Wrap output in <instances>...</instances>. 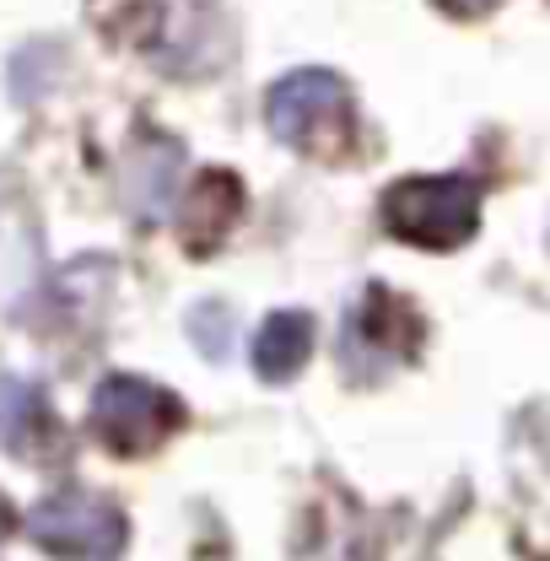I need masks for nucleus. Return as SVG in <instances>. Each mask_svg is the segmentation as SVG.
Wrapping results in <instances>:
<instances>
[{"mask_svg":"<svg viewBox=\"0 0 550 561\" xmlns=\"http://www.w3.org/2000/svg\"><path fill=\"white\" fill-rule=\"evenodd\" d=\"M49 426H55L49 400H44L33 383L0 378V448H5V454L33 459V454L44 448V432H49Z\"/></svg>","mask_w":550,"mask_h":561,"instance_id":"nucleus-7","label":"nucleus"},{"mask_svg":"<svg viewBox=\"0 0 550 561\" xmlns=\"http://www.w3.org/2000/svg\"><path fill=\"white\" fill-rule=\"evenodd\" d=\"M308 351H313V319H308V313L280 308V313H271V319L254 330V351H249V362H254V373H260V378L286 383V378L308 362Z\"/></svg>","mask_w":550,"mask_h":561,"instance_id":"nucleus-6","label":"nucleus"},{"mask_svg":"<svg viewBox=\"0 0 550 561\" xmlns=\"http://www.w3.org/2000/svg\"><path fill=\"white\" fill-rule=\"evenodd\" d=\"M27 535L60 561H119L130 524L103 491L66 486L27 513Z\"/></svg>","mask_w":550,"mask_h":561,"instance_id":"nucleus-2","label":"nucleus"},{"mask_svg":"<svg viewBox=\"0 0 550 561\" xmlns=\"http://www.w3.org/2000/svg\"><path fill=\"white\" fill-rule=\"evenodd\" d=\"M437 5H443L448 16H485L496 0H437Z\"/></svg>","mask_w":550,"mask_h":561,"instance_id":"nucleus-10","label":"nucleus"},{"mask_svg":"<svg viewBox=\"0 0 550 561\" xmlns=\"http://www.w3.org/2000/svg\"><path fill=\"white\" fill-rule=\"evenodd\" d=\"M238 210H243V184L232 173H210V179L195 184L190 210H184V238L195 243V254H206V221H210V243H216L238 221Z\"/></svg>","mask_w":550,"mask_h":561,"instance_id":"nucleus-8","label":"nucleus"},{"mask_svg":"<svg viewBox=\"0 0 550 561\" xmlns=\"http://www.w3.org/2000/svg\"><path fill=\"white\" fill-rule=\"evenodd\" d=\"M345 114H351L345 81L330 70H291L265 98V119L286 146H319L324 136L345 130Z\"/></svg>","mask_w":550,"mask_h":561,"instance_id":"nucleus-4","label":"nucleus"},{"mask_svg":"<svg viewBox=\"0 0 550 561\" xmlns=\"http://www.w3.org/2000/svg\"><path fill=\"white\" fill-rule=\"evenodd\" d=\"M179 421H184V405L136 373H114L92 394V432L125 459L157 454L179 432Z\"/></svg>","mask_w":550,"mask_h":561,"instance_id":"nucleus-3","label":"nucleus"},{"mask_svg":"<svg viewBox=\"0 0 550 561\" xmlns=\"http://www.w3.org/2000/svg\"><path fill=\"white\" fill-rule=\"evenodd\" d=\"M297 561H362V557H356L351 546H341V540H313Z\"/></svg>","mask_w":550,"mask_h":561,"instance_id":"nucleus-9","label":"nucleus"},{"mask_svg":"<svg viewBox=\"0 0 550 561\" xmlns=\"http://www.w3.org/2000/svg\"><path fill=\"white\" fill-rule=\"evenodd\" d=\"M179 140L168 136H140L130 162H125V206L136 210L140 221H162L168 201H173V179H179Z\"/></svg>","mask_w":550,"mask_h":561,"instance_id":"nucleus-5","label":"nucleus"},{"mask_svg":"<svg viewBox=\"0 0 550 561\" xmlns=\"http://www.w3.org/2000/svg\"><path fill=\"white\" fill-rule=\"evenodd\" d=\"M383 227L432 254H448L475 238L481 227V190L470 179H400L383 195Z\"/></svg>","mask_w":550,"mask_h":561,"instance_id":"nucleus-1","label":"nucleus"}]
</instances>
